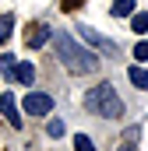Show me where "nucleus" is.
<instances>
[{
    "label": "nucleus",
    "instance_id": "1",
    "mask_svg": "<svg viewBox=\"0 0 148 151\" xmlns=\"http://www.w3.org/2000/svg\"><path fill=\"white\" fill-rule=\"evenodd\" d=\"M53 46H57V56H60V63H64L67 70H74V74H92V70L99 67V56H95V49H85V46H78L71 32H57V35H53Z\"/></svg>",
    "mask_w": 148,
    "mask_h": 151
},
{
    "label": "nucleus",
    "instance_id": "2",
    "mask_svg": "<svg viewBox=\"0 0 148 151\" xmlns=\"http://www.w3.org/2000/svg\"><path fill=\"white\" fill-rule=\"evenodd\" d=\"M85 106H88V113L95 116H106V119H116V116H123V102H120V95H116V88L113 84H95L88 95H85Z\"/></svg>",
    "mask_w": 148,
    "mask_h": 151
},
{
    "label": "nucleus",
    "instance_id": "3",
    "mask_svg": "<svg viewBox=\"0 0 148 151\" xmlns=\"http://www.w3.org/2000/svg\"><path fill=\"white\" fill-rule=\"evenodd\" d=\"M78 35L85 39V42H88V46H92L95 53H106V56H120V46H116V42H110L106 35H99V32H95L92 25H78Z\"/></svg>",
    "mask_w": 148,
    "mask_h": 151
},
{
    "label": "nucleus",
    "instance_id": "4",
    "mask_svg": "<svg viewBox=\"0 0 148 151\" xmlns=\"http://www.w3.org/2000/svg\"><path fill=\"white\" fill-rule=\"evenodd\" d=\"M21 109H25V113H32V116H46V113H53V99H49V95H42V91H28V95H25V102H21Z\"/></svg>",
    "mask_w": 148,
    "mask_h": 151
},
{
    "label": "nucleus",
    "instance_id": "5",
    "mask_svg": "<svg viewBox=\"0 0 148 151\" xmlns=\"http://www.w3.org/2000/svg\"><path fill=\"white\" fill-rule=\"evenodd\" d=\"M0 109H4V119H7L11 127H18V130H21V116H18V106H14V95H11V91H4V95H0Z\"/></svg>",
    "mask_w": 148,
    "mask_h": 151
},
{
    "label": "nucleus",
    "instance_id": "6",
    "mask_svg": "<svg viewBox=\"0 0 148 151\" xmlns=\"http://www.w3.org/2000/svg\"><path fill=\"white\" fill-rule=\"evenodd\" d=\"M46 39H49V28L46 25H28V32H25V42L32 46V49H39V46H46Z\"/></svg>",
    "mask_w": 148,
    "mask_h": 151
},
{
    "label": "nucleus",
    "instance_id": "7",
    "mask_svg": "<svg viewBox=\"0 0 148 151\" xmlns=\"http://www.w3.org/2000/svg\"><path fill=\"white\" fill-rule=\"evenodd\" d=\"M14 81L32 84V81H36V67H32V63H18V67H14Z\"/></svg>",
    "mask_w": 148,
    "mask_h": 151
},
{
    "label": "nucleus",
    "instance_id": "8",
    "mask_svg": "<svg viewBox=\"0 0 148 151\" xmlns=\"http://www.w3.org/2000/svg\"><path fill=\"white\" fill-rule=\"evenodd\" d=\"M127 77H131V84H134V88H148V70H145V67H131Z\"/></svg>",
    "mask_w": 148,
    "mask_h": 151
},
{
    "label": "nucleus",
    "instance_id": "9",
    "mask_svg": "<svg viewBox=\"0 0 148 151\" xmlns=\"http://www.w3.org/2000/svg\"><path fill=\"white\" fill-rule=\"evenodd\" d=\"M138 137H141V130H138V127H131V130L123 134V144H120V151H138Z\"/></svg>",
    "mask_w": 148,
    "mask_h": 151
},
{
    "label": "nucleus",
    "instance_id": "10",
    "mask_svg": "<svg viewBox=\"0 0 148 151\" xmlns=\"http://www.w3.org/2000/svg\"><path fill=\"white\" fill-rule=\"evenodd\" d=\"M11 28H14V18L11 14H0V46L11 39Z\"/></svg>",
    "mask_w": 148,
    "mask_h": 151
},
{
    "label": "nucleus",
    "instance_id": "11",
    "mask_svg": "<svg viewBox=\"0 0 148 151\" xmlns=\"http://www.w3.org/2000/svg\"><path fill=\"white\" fill-rule=\"evenodd\" d=\"M113 14H116V18L134 14V0H116V4H113Z\"/></svg>",
    "mask_w": 148,
    "mask_h": 151
},
{
    "label": "nucleus",
    "instance_id": "12",
    "mask_svg": "<svg viewBox=\"0 0 148 151\" xmlns=\"http://www.w3.org/2000/svg\"><path fill=\"white\" fill-rule=\"evenodd\" d=\"M131 28H134L138 35H145L148 32V14H134V18H131Z\"/></svg>",
    "mask_w": 148,
    "mask_h": 151
},
{
    "label": "nucleus",
    "instance_id": "13",
    "mask_svg": "<svg viewBox=\"0 0 148 151\" xmlns=\"http://www.w3.org/2000/svg\"><path fill=\"white\" fill-rule=\"evenodd\" d=\"M74 148H78V151H95V144H92V137H85V134H74Z\"/></svg>",
    "mask_w": 148,
    "mask_h": 151
},
{
    "label": "nucleus",
    "instance_id": "14",
    "mask_svg": "<svg viewBox=\"0 0 148 151\" xmlns=\"http://www.w3.org/2000/svg\"><path fill=\"white\" fill-rule=\"evenodd\" d=\"M60 134H64V119L53 116V119H49V137H60Z\"/></svg>",
    "mask_w": 148,
    "mask_h": 151
},
{
    "label": "nucleus",
    "instance_id": "15",
    "mask_svg": "<svg viewBox=\"0 0 148 151\" xmlns=\"http://www.w3.org/2000/svg\"><path fill=\"white\" fill-rule=\"evenodd\" d=\"M134 60H141V63L148 60V42H138L134 46Z\"/></svg>",
    "mask_w": 148,
    "mask_h": 151
},
{
    "label": "nucleus",
    "instance_id": "16",
    "mask_svg": "<svg viewBox=\"0 0 148 151\" xmlns=\"http://www.w3.org/2000/svg\"><path fill=\"white\" fill-rule=\"evenodd\" d=\"M85 0H64V11H74V7H81Z\"/></svg>",
    "mask_w": 148,
    "mask_h": 151
}]
</instances>
